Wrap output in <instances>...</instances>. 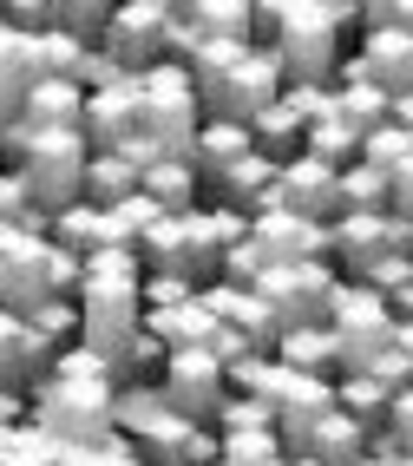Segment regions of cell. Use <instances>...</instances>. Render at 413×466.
<instances>
[{
    "label": "cell",
    "mask_w": 413,
    "mask_h": 466,
    "mask_svg": "<svg viewBox=\"0 0 413 466\" xmlns=\"http://www.w3.org/2000/svg\"><path fill=\"white\" fill-rule=\"evenodd\" d=\"M204 126V99H197V79H190V66H177V59H157V66L138 73V132L171 151V158H184L190 138H197Z\"/></svg>",
    "instance_id": "1"
},
{
    "label": "cell",
    "mask_w": 413,
    "mask_h": 466,
    "mask_svg": "<svg viewBox=\"0 0 413 466\" xmlns=\"http://www.w3.org/2000/svg\"><path fill=\"white\" fill-rule=\"evenodd\" d=\"M118 388L112 381H66V375H40L26 388V420H40L53 441H106L118 427Z\"/></svg>",
    "instance_id": "2"
},
{
    "label": "cell",
    "mask_w": 413,
    "mask_h": 466,
    "mask_svg": "<svg viewBox=\"0 0 413 466\" xmlns=\"http://www.w3.org/2000/svg\"><path fill=\"white\" fill-rule=\"evenodd\" d=\"M145 269H171L190 276V283H217V263H224V230H217L210 204H190V210H165L151 224V237L138 243Z\"/></svg>",
    "instance_id": "3"
},
{
    "label": "cell",
    "mask_w": 413,
    "mask_h": 466,
    "mask_svg": "<svg viewBox=\"0 0 413 466\" xmlns=\"http://www.w3.org/2000/svg\"><path fill=\"white\" fill-rule=\"evenodd\" d=\"M86 283V257H73L53 237H26L14 257H0V302L7 309H40L46 296H79Z\"/></svg>",
    "instance_id": "4"
},
{
    "label": "cell",
    "mask_w": 413,
    "mask_h": 466,
    "mask_svg": "<svg viewBox=\"0 0 413 466\" xmlns=\"http://www.w3.org/2000/svg\"><path fill=\"white\" fill-rule=\"evenodd\" d=\"M86 158H92V145L86 132H46L20 151V158L7 165L20 184H26V198H34V210H66L86 198Z\"/></svg>",
    "instance_id": "5"
},
{
    "label": "cell",
    "mask_w": 413,
    "mask_h": 466,
    "mask_svg": "<svg viewBox=\"0 0 413 466\" xmlns=\"http://www.w3.org/2000/svg\"><path fill=\"white\" fill-rule=\"evenodd\" d=\"M341 40H348V26L335 20V0H296V7L282 14V26L269 34V46H276L289 79H335Z\"/></svg>",
    "instance_id": "6"
},
{
    "label": "cell",
    "mask_w": 413,
    "mask_h": 466,
    "mask_svg": "<svg viewBox=\"0 0 413 466\" xmlns=\"http://www.w3.org/2000/svg\"><path fill=\"white\" fill-rule=\"evenodd\" d=\"M328 335H335V355H341V375H355V368H368L380 349L394 341V309L380 289L368 283H335L328 296Z\"/></svg>",
    "instance_id": "7"
},
{
    "label": "cell",
    "mask_w": 413,
    "mask_h": 466,
    "mask_svg": "<svg viewBox=\"0 0 413 466\" xmlns=\"http://www.w3.org/2000/svg\"><path fill=\"white\" fill-rule=\"evenodd\" d=\"M282 86H289V73H282V59H276V46L269 40H257L237 66L224 73V79H210V86H197V99H204V118H257L269 99H282Z\"/></svg>",
    "instance_id": "8"
},
{
    "label": "cell",
    "mask_w": 413,
    "mask_h": 466,
    "mask_svg": "<svg viewBox=\"0 0 413 466\" xmlns=\"http://www.w3.org/2000/svg\"><path fill=\"white\" fill-rule=\"evenodd\" d=\"M335 263L322 257H282L257 276V296L276 309V322L282 329H296V322H322L328 316V296H335Z\"/></svg>",
    "instance_id": "9"
},
{
    "label": "cell",
    "mask_w": 413,
    "mask_h": 466,
    "mask_svg": "<svg viewBox=\"0 0 413 466\" xmlns=\"http://www.w3.org/2000/svg\"><path fill=\"white\" fill-rule=\"evenodd\" d=\"M171 20H184V14H171V0H118V7L106 14V26H99V46L118 59L125 73H145V66L165 59Z\"/></svg>",
    "instance_id": "10"
},
{
    "label": "cell",
    "mask_w": 413,
    "mask_h": 466,
    "mask_svg": "<svg viewBox=\"0 0 413 466\" xmlns=\"http://www.w3.org/2000/svg\"><path fill=\"white\" fill-rule=\"evenodd\" d=\"M157 388L171 394V408L184 420H210L217 408H224V394H230V361L217 355L210 341H197V349H171Z\"/></svg>",
    "instance_id": "11"
},
{
    "label": "cell",
    "mask_w": 413,
    "mask_h": 466,
    "mask_svg": "<svg viewBox=\"0 0 413 466\" xmlns=\"http://www.w3.org/2000/svg\"><path fill=\"white\" fill-rule=\"evenodd\" d=\"M328 230H335V263L348 269V283L368 276L388 250L413 257V224L394 210H341V217H328Z\"/></svg>",
    "instance_id": "12"
},
{
    "label": "cell",
    "mask_w": 413,
    "mask_h": 466,
    "mask_svg": "<svg viewBox=\"0 0 413 466\" xmlns=\"http://www.w3.org/2000/svg\"><path fill=\"white\" fill-rule=\"evenodd\" d=\"M276 204L328 224V217H341V171L322 165L315 151H296V158H282V171H276Z\"/></svg>",
    "instance_id": "13"
},
{
    "label": "cell",
    "mask_w": 413,
    "mask_h": 466,
    "mask_svg": "<svg viewBox=\"0 0 413 466\" xmlns=\"http://www.w3.org/2000/svg\"><path fill=\"white\" fill-rule=\"evenodd\" d=\"M53 341L20 316V309H7L0 302V388H14V394H26L40 375H53Z\"/></svg>",
    "instance_id": "14"
},
{
    "label": "cell",
    "mask_w": 413,
    "mask_h": 466,
    "mask_svg": "<svg viewBox=\"0 0 413 466\" xmlns=\"http://www.w3.org/2000/svg\"><path fill=\"white\" fill-rule=\"evenodd\" d=\"M86 145L92 151H112V145H125L138 132V73H125V79H112V86H99V92H86Z\"/></svg>",
    "instance_id": "15"
},
{
    "label": "cell",
    "mask_w": 413,
    "mask_h": 466,
    "mask_svg": "<svg viewBox=\"0 0 413 466\" xmlns=\"http://www.w3.org/2000/svg\"><path fill=\"white\" fill-rule=\"evenodd\" d=\"M355 66L388 92V99H400V92H413V34L407 26H368L361 46L348 53Z\"/></svg>",
    "instance_id": "16"
},
{
    "label": "cell",
    "mask_w": 413,
    "mask_h": 466,
    "mask_svg": "<svg viewBox=\"0 0 413 466\" xmlns=\"http://www.w3.org/2000/svg\"><path fill=\"white\" fill-rule=\"evenodd\" d=\"M249 230H257L269 250H276V263L282 257H322V263H335V230L322 224V217H302V210H257L249 217Z\"/></svg>",
    "instance_id": "17"
},
{
    "label": "cell",
    "mask_w": 413,
    "mask_h": 466,
    "mask_svg": "<svg viewBox=\"0 0 413 466\" xmlns=\"http://www.w3.org/2000/svg\"><path fill=\"white\" fill-rule=\"evenodd\" d=\"M276 158H263V151H249V158H237L224 177H210L204 184V204H230L243 217H257V210H276Z\"/></svg>",
    "instance_id": "18"
},
{
    "label": "cell",
    "mask_w": 413,
    "mask_h": 466,
    "mask_svg": "<svg viewBox=\"0 0 413 466\" xmlns=\"http://www.w3.org/2000/svg\"><path fill=\"white\" fill-rule=\"evenodd\" d=\"M20 126L26 132H79L86 126V86L79 79H34L20 99Z\"/></svg>",
    "instance_id": "19"
},
{
    "label": "cell",
    "mask_w": 413,
    "mask_h": 466,
    "mask_svg": "<svg viewBox=\"0 0 413 466\" xmlns=\"http://www.w3.org/2000/svg\"><path fill=\"white\" fill-rule=\"evenodd\" d=\"M249 151H257V138H249V126H243V118H204L184 158L197 165V177L210 184V177H224L237 158H249Z\"/></svg>",
    "instance_id": "20"
},
{
    "label": "cell",
    "mask_w": 413,
    "mask_h": 466,
    "mask_svg": "<svg viewBox=\"0 0 413 466\" xmlns=\"http://www.w3.org/2000/svg\"><path fill=\"white\" fill-rule=\"evenodd\" d=\"M368 447V427L355 420V414H341V408H328V414H315L308 420V433L289 447V453H315V460H328V466H341V460H355Z\"/></svg>",
    "instance_id": "21"
},
{
    "label": "cell",
    "mask_w": 413,
    "mask_h": 466,
    "mask_svg": "<svg viewBox=\"0 0 413 466\" xmlns=\"http://www.w3.org/2000/svg\"><path fill=\"white\" fill-rule=\"evenodd\" d=\"M145 191V171L125 158V151L112 145V151H92L86 158V204H99V210H112V204H125V198H138Z\"/></svg>",
    "instance_id": "22"
},
{
    "label": "cell",
    "mask_w": 413,
    "mask_h": 466,
    "mask_svg": "<svg viewBox=\"0 0 413 466\" xmlns=\"http://www.w3.org/2000/svg\"><path fill=\"white\" fill-rule=\"evenodd\" d=\"M276 361H289V368H302V375H341V355H335V335H328V322H296V329H282L276 335Z\"/></svg>",
    "instance_id": "23"
},
{
    "label": "cell",
    "mask_w": 413,
    "mask_h": 466,
    "mask_svg": "<svg viewBox=\"0 0 413 466\" xmlns=\"http://www.w3.org/2000/svg\"><path fill=\"white\" fill-rule=\"evenodd\" d=\"M112 420H118V433H132V441H151L165 420H177V408H171V394L157 388V381H125Z\"/></svg>",
    "instance_id": "24"
},
{
    "label": "cell",
    "mask_w": 413,
    "mask_h": 466,
    "mask_svg": "<svg viewBox=\"0 0 413 466\" xmlns=\"http://www.w3.org/2000/svg\"><path fill=\"white\" fill-rule=\"evenodd\" d=\"M335 106L355 118L361 132H374V126H388V118H394V99L355 66V59H341V66H335Z\"/></svg>",
    "instance_id": "25"
},
{
    "label": "cell",
    "mask_w": 413,
    "mask_h": 466,
    "mask_svg": "<svg viewBox=\"0 0 413 466\" xmlns=\"http://www.w3.org/2000/svg\"><path fill=\"white\" fill-rule=\"evenodd\" d=\"M145 198L157 204V210H190V204H204V177H197V165L190 158H151L145 165Z\"/></svg>",
    "instance_id": "26"
},
{
    "label": "cell",
    "mask_w": 413,
    "mask_h": 466,
    "mask_svg": "<svg viewBox=\"0 0 413 466\" xmlns=\"http://www.w3.org/2000/svg\"><path fill=\"white\" fill-rule=\"evenodd\" d=\"M145 329L165 341V349H197V341L217 335V316H210L204 296H190V302H177V309H145Z\"/></svg>",
    "instance_id": "27"
},
{
    "label": "cell",
    "mask_w": 413,
    "mask_h": 466,
    "mask_svg": "<svg viewBox=\"0 0 413 466\" xmlns=\"http://www.w3.org/2000/svg\"><path fill=\"white\" fill-rule=\"evenodd\" d=\"M361 138H368V132L355 126V118H348L341 106H328L322 118H308L302 151H315L322 165H335V171H341V165H355V158H361Z\"/></svg>",
    "instance_id": "28"
},
{
    "label": "cell",
    "mask_w": 413,
    "mask_h": 466,
    "mask_svg": "<svg viewBox=\"0 0 413 466\" xmlns=\"http://www.w3.org/2000/svg\"><path fill=\"white\" fill-rule=\"evenodd\" d=\"M26 86H34V46H26V34L0 26V126H14V118H20Z\"/></svg>",
    "instance_id": "29"
},
{
    "label": "cell",
    "mask_w": 413,
    "mask_h": 466,
    "mask_svg": "<svg viewBox=\"0 0 413 466\" xmlns=\"http://www.w3.org/2000/svg\"><path fill=\"white\" fill-rule=\"evenodd\" d=\"M302 132H308V126H302V112H296L289 99H269L257 118H249V138H257V151H263V158H276V165L302 151Z\"/></svg>",
    "instance_id": "30"
},
{
    "label": "cell",
    "mask_w": 413,
    "mask_h": 466,
    "mask_svg": "<svg viewBox=\"0 0 413 466\" xmlns=\"http://www.w3.org/2000/svg\"><path fill=\"white\" fill-rule=\"evenodd\" d=\"M26 46H34V79H79L86 53H92V40H86V34H73V26H53V34H34Z\"/></svg>",
    "instance_id": "31"
},
{
    "label": "cell",
    "mask_w": 413,
    "mask_h": 466,
    "mask_svg": "<svg viewBox=\"0 0 413 466\" xmlns=\"http://www.w3.org/2000/svg\"><path fill=\"white\" fill-rule=\"evenodd\" d=\"M46 237H53V243H66L73 257H92V250L106 243V210L79 198V204H66V210H53V217H46Z\"/></svg>",
    "instance_id": "32"
},
{
    "label": "cell",
    "mask_w": 413,
    "mask_h": 466,
    "mask_svg": "<svg viewBox=\"0 0 413 466\" xmlns=\"http://www.w3.org/2000/svg\"><path fill=\"white\" fill-rule=\"evenodd\" d=\"M184 20L210 40H257V0H204Z\"/></svg>",
    "instance_id": "33"
},
{
    "label": "cell",
    "mask_w": 413,
    "mask_h": 466,
    "mask_svg": "<svg viewBox=\"0 0 413 466\" xmlns=\"http://www.w3.org/2000/svg\"><path fill=\"white\" fill-rule=\"evenodd\" d=\"M0 466H59V441L40 420H7L0 427Z\"/></svg>",
    "instance_id": "34"
},
{
    "label": "cell",
    "mask_w": 413,
    "mask_h": 466,
    "mask_svg": "<svg viewBox=\"0 0 413 466\" xmlns=\"http://www.w3.org/2000/svg\"><path fill=\"white\" fill-rule=\"evenodd\" d=\"M388 400H394V394L380 388V381L368 375V368H355V375H335V408H341V414H355V420H361L368 433L380 427V414H388Z\"/></svg>",
    "instance_id": "35"
},
{
    "label": "cell",
    "mask_w": 413,
    "mask_h": 466,
    "mask_svg": "<svg viewBox=\"0 0 413 466\" xmlns=\"http://www.w3.org/2000/svg\"><path fill=\"white\" fill-rule=\"evenodd\" d=\"M368 447L388 460V466L413 453V388H400V394L388 400V414H380V427L368 433Z\"/></svg>",
    "instance_id": "36"
},
{
    "label": "cell",
    "mask_w": 413,
    "mask_h": 466,
    "mask_svg": "<svg viewBox=\"0 0 413 466\" xmlns=\"http://www.w3.org/2000/svg\"><path fill=\"white\" fill-rule=\"evenodd\" d=\"M276 263V250L269 243L249 230V237H237V243H224V263H217V276H224V283H237V289H257V276Z\"/></svg>",
    "instance_id": "37"
},
{
    "label": "cell",
    "mask_w": 413,
    "mask_h": 466,
    "mask_svg": "<svg viewBox=\"0 0 413 466\" xmlns=\"http://www.w3.org/2000/svg\"><path fill=\"white\" fill-rule=\"evenodd\" d=\"M157 217H165V210H157L145 191H138V198H125V204H112V210H106V243H125V250H138V243L151 237Z\"/></svg>",
    "instance_id": "38"
},
{
    "label": "cell",
    "mask_w": 413,
    "mask_h": 466,
    "mask_svg": "<svg viewBox=\"0 0 413 466\" xmlns=\"http://www.w3.org/2000/svg\"><path fill=\"white\" fill-rule=\"evenodd\" d=\"M210 427L217 433H263V427H276V400H263V394H224V408L210 414Z\"/></svg>",
    "instance_id": "39"
},
{
    "label": "cell",
    "mask_w": 413,
    "mask_h": 466,
    "mask_svg": "<svg viewBox=\"0 0 413 466\" xmlns=\"http://www.w3.org/2000/svg\"><path fill=\"white\" fill-rule=\"evenodd\" d=\"M165 361H171V349H165L151 329H138V335L118 349V388H125V381H157V375H165Z\"/></svg>",
    "instance_id": "40"
},
{
    "label": "cell",
    "mask_w": 413,
    "mask_h": 466,
    "mask_svg": "<svg viewBox=\"0 0 413 466\" xmlns=\"http://www.w3.org/2000/svg\"><path fill=\"white\" fill-rule=\"evenodd\" d=\"M289 447H282V433L263 427V433H224V466H282Z\"/></svg>",
    "instance_id": "41"
},
{
    "label": "cell",
    "mask_w": 413,
    "mask_h": 466,
    "mask_svg": "<svg viewBox=\"0 0 413 466\" xmlns=\"http://www.w3.org/2000/svg\"><path fill=\"white\" fill-rule=\"evenodd\" d=\"M341 210H388V171L374 165H341Z\"/></svg>",
    "instance_id": "42"
},
{
    "label": "cell",
    "mask_w": 413,
    "mask_h": 466,
    "mask_svg": "<svg viewBox=\"0 0 413 466\" xmlns=\"http://www.w3.org/2000/svg\"><path fill=\"white\" fill-rule=\"evenodd\" d=\"M407 151H413V132L388 118V126H374V132L361 138V165H374V171H388V177H394V171L407 165Z\"/></svg>",
    "instance_id": "43"
},
{
    "label": "cell",
    "mask_w": 413,
    "mask_h": 466,
    "mask_svg": "<svg viewBox=\"0 0 413 466\" xmlns=\"http://www.w3.org/2000/svg\"><path fill=\"white\" fill-rule=\"evenodd\" d=\"M0 26H14V34H53V26H66V7L59 0H0Z\"/></svg>",
    "instance_id": "44"
},
{
    "label": "cell",
    "mask_w": 413,
    "mask_h": 466,
    "mask_svg": "<svg viewBox=\"0 0 413 466\" xmlns=\"http://www.w3.org/2000/svg\"><path fill=\"white\" fill-rule=\"evenodd\" d=\"M26 322H34L53 349H66V341H79V296H46L40 309H26Z\"/></svg>",
    "instance_id": "45"
},
{
    "label": "cell",
    "mask_w": 413,
    "mask_h": 466,
    "mask_svg": "<svg viewBox=\"0 0 413 466\" xmlns=\"http://www.w3.org/2000/svg\"><path fill=\"white\" fill-rule=\"evenodd\" d=\"M249 46H257V40H210V34H204V46L190 53V79H197V86H210V79H224V73L237 66V59H243Z\"/></svg>",
    "instance_id": "46"
},
{
    "label": "cell",
    "mask_w": 413,
    "mask_h": 466,
    "mask_svg": "<svg viewBox=\"0 0 413 466\" xmlns=\"http://www.w3.org/2000/svg\"><path fill=\"white\" fill-rule=\"evenodd\" d=\"M204 283H190V276H171V269H145V309H177L190 302Z\"/></svg>",
    "instance_id": "47"
},
{
    "label": "cell",
    "mask_w": 413,
    "mask_h": 466,
    "mask_svg": "<svg viewBox=\"0 0 413 466\" xmlns=\"http://www.w3.org/2000/svg\"><path fill=\"white\" fill-rule=\"evenodd\" d=\"M355 283H368V289H380V296H394V289H407V283H413V257H407V250H388L368 276H355Z\"/></svg>",
    "instance_id": "48"
},
{
    "label": "cell",
    "mask_w": 413,
    "mask_h": 466,
    "mask_svg": "<svg viewBox=\"0 0 413 466\" xmlns=\"http://www.w3.org/2000/svg\"><path fill=\"white\" fill-rule=\"evenodd\" d=\"M368 375H374L380 388H388V394H400V388H413V355L388 341V349H380V355L368 361Z\"/></svg>",
    "instance_id": "49"
},
{
    "label": "cell",
    "mask_w": 413,
    "mask_h": 466,
    "mask_svg": "<svg viewBox=\"0 0 413 466\" xmlns=\"http://www.w3.org/2000/svg\"><path fill=\"white\" fill-rule=\"evenodd\" d=\"M0 217H20V224H34V230H46V210H34V198H26V184L0 165Z\"/></svg>",
    "instance_id": "50"
},
{
    "label": "cell",
    "mask_w": 413,
    "mask_h": 466,
    "mask_svg": "<svg viewBox=\"0 0 413 466\" xmlns=\"http://www.w3.org/2000/svg\"><path fill=\"white\" fill-rule=\"evenodd\" d=\"M59 7H66V26H73V34H86L92 46H99V26H106V14L118 7V0H59Z\"/></svg>",
    "instance_id": "51"
},
{
    "label": "cell",
    "mask_w": 413,
    "mask_h": 466,
    "mask_svg": "<svg viewBox=\"0 0 413 466\" xmlns=\"http://www.w3.org/2000/svg\"><path fill=\"white\" fill-rule=\"evenodd\" d=\"M361 26H407L413 34V0H361Z\"/></svg>",
    "instance_id": "52"
},
{
    "label": "cell",
    "mask_w": 413,
    "mask_h": 466,
    "mask_svg": "<svg viewBox=\"0 0 413 466\" xmlns=\"http://www.w3.org/2000/svg\"><path fill=\"white\" fill-rule=\"evenodd\" d=\"M112 79H125V66H118L106 46H92V53H86V66H79V86H86V92H99V86H112Z\"/></svg>",
    "instance_id": "53"
},
{
    "label": "cell",
    "mask_w": 413,
    "mask_h": 466,
    "mask_svg": "<svg viewBox=\"0 0 413 466\" xmlns=\"http://www.w3.org/2000/svg\"><path fill=\"white\" fill-rule=\"evenodd\" d=\"M388 210L413 224V151H407V165H400V171L388 177Z\"/></svg>",
    "instance_id": "54"
},
{
    "label": "cell",
    "mask_w": 413,
    "mask_h": 466,
    "mask_svg": "<svg viewBox=\"0 0 413 466\" xmlns=\"http://www.w3.org/2000/svg\"><path fill=\"white\" fill-rule=\"evenodd\" d=\"M26 237H46V230H34V224H20V217H0V257H14Z\"/></svg>",
    "instance_id": "55"
},
{
    "label": "cell",
    "mask_w": 413,
    "mask_h": 466,
    "mask_svg": "<svg viewBox=\"0 0 413 466\" xmlns=\"http://www.w3.org/2000/svg\"><path fill=\"white\" fill-rule=\"evenodd\" d=\"M296 0H257V40H269L276 26H282V14H289Z\"/></svg>",
    "instance_id": "56"
},
{
    "label": "cell",
    "mask_w": 413,
    "mask_h": 466,
    "mask_svg": "<svg viewBox=\"0 0 413 466\" xmlns=\"http://www.w3.org/2000/svg\"><path fill=\"white\" fill-rule=\"evenodd\" d=\"M7 420H26V394L0 388V427H7Z\"/></svg>",
    "instance_id": "57"
},
{
    "label": "cell",
    "mask_w": 413,
    "mask_h": 466,
    "mask_svg": "<svg viewBox=\"0 0 413 466\" xmlns=\"http://www.w3.org/2000/svg\"><path fill=\"white\" fill-rule=\"evenodd\" d=\"M394 126H407V132H413V92H400V99H394Z\"/></svg>",
    "instance_id": "58"
},
{
    "label": "cell",
    "mask_w": 413,
    "mask_h": 466,
    "mask_svg": "<svg viewBox=\"0 0 413 466\" xmlns=\"http://www.w3.org/2000/svg\"><path fill=\"white\" fill-rule=\"evenodd\" d=\"M394 349H407V355H413V316H400V322H394Z\"/></svg>",
    "instance_id": "59"
},
{
    "label": "cell",
    "mask_w": 413,
    "mask_h": 466,
    "mask_svg": "<svg viewBox=\"0 0 413 466\" xmlns=\"http://www.w3.org/2000/svg\"><path fill=\"white\" fill-rule=\"evenodd\" d=\"M341 466H388V460H380V453H374V447H361V453H355V460H341Z\"/></svg>",
    "instance_id": "60"
},
{
    "label": "cell",
    "mask_w": 413,
    "mask_h": 466,
    "mask_svg": "<svg viewBox=\"0 0 413 466\" xmlns=\"http://www.w3.org/2000/svg\"><path fill=\"white\" fill-rule=\"evenodd\" d=\"M282 466H328V460H315V453H289Z\"/></svg>",
    "instance_id": "61"
},
{
    "label": "cell",
    "mask_w": 413,
    "mask_h": 466,
    "mask_svg": "<svg viewBox=\"0 0 413 466\" xmlns=\"http://www.w3.org/2000/svg\"><path fill=\"white\" fill-rule=\"evenodd\" d=\"M190 7H204V0H171V14H190Z\"/></svg>",
    "instance_id": "62"
},
{
    "label": "cell",
    "mask_w": 413,
    "mask_h": 466,
    "mask_svg": "<svg viewBox=\"0 0 413 466\" xmlns=\"http://www.w3.org/2000/svg\"><path fill=\"white\" fill-rule=\"evenodd\" d=\"M210 466H224V460H210Z\"/></svg>",
    "instance_id": "63"
}]
</instances>
